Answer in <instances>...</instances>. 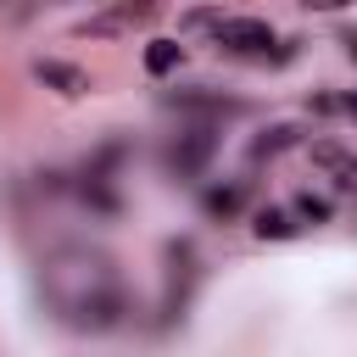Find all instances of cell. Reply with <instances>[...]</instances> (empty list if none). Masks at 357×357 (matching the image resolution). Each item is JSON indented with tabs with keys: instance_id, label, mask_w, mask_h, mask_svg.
<instances>
[{
	"instance_id": "4fadbf2b",
	"label": "cell",
	"mask_w": 357,
	"mask_h": 357,
	"mask_svg": "<svg viewBox=\"0 0 357 357\" xmlns=\"http://www.w3.org/2000/svg\"><path fill=\"white\" fill-rule=\"evenodd\" d=\"M335 112H346V117H357V89H346V95H335Z\"/></svg>"
},
{
	"instance_id": "7a4b0ae2",
	"label": "cell",
	"mask_w": 357,
	"mask_h": 357,
	"mask_svg": "<svg viewBox=\"0 0 357 357\" xmlns=\"http://www.w3.org/2000/svg\"><path fill=\"white\" fill-rule=\"evenodd\" d=\"M218 50L240 56V61H262V67H284L296 61V39H279V28L268 17H245V11H223L218 28L206 33Z\"/></svg>"
},
{
	"instance_id": "7c38bea8",
	"label": "cell",
	"mask_w": 357,
	"mask_h": 357,
	"mask_svg": "<svg viewBox=\"0 0 357 357\" xmlns=\"http://www.w3.org/2000/svg\"><path fill=\"white\" fill-rule=\"evenodd\" d=\"M184 67V45L178 39H151L145 45V73L151 78H167V73H178Z\"/></svg>"
},
{
	"instance_id": "30bf717a",
	"label": "cell",
	"mask_w": 357,
	"mask_h": 357,
	"mask_svg": "<svg viewBox=\"0 0 357 357\" xmlns=\"http://www.w3.org/2000/svg\"><path fill=\"white\" fill-rule=\"evenodd\" d=\"M251 234H257V240H296L301 223L290 218V206H257V212H251Z\"/></svg>"
},
{
	"instance_id": "8fae6325",
	"label": "cell",
	"mask_w": 357,
	"mask_h": 357,
	"mask_svg": "<svg viewBox=\"0 0 357 357\" xmlns=\"http://www.w3.org/2000/svg\"><path fill=\"white\" fill-rule=\"evenodd\" d=\"M284 206H290V218H296L301 229H318V223L335 218V201H329V195H312V190H296Z\"/></svg>"
},
{
	"instance_id": "277c9868",
	"label": "cell",
	"mask_w": 357,
	"mask_h": 357,
	"mask_svg": "<svg viewBox=\"0 0 357 357\" xmlns=\"http://www.w3.org/2000/svg\"><path fill=\"white\" fill-rule=\"evenodd\" d=\"M162 106L178 112L184 123H206V128H223V117H245V112H251L240 95H223V89H212V84H178V89L162 95Z\"/></svg>"
},
{
	"instance_id": "9c48e42d",
	"label": "cell",
	"mask_w": 357,
	"mask_h": 357,
	"mask_svg": "<svg viewBox=\"0 0 357 357\" xmlns=\"http://www.w3.org/2000/svg\"><path fill=\"white\" fill-rule=\"evenodd\" d=\"M151 17H156V6H112V11L84 17V33H123V28H139Z\"/></svg>"
},
{
	"instance_id": "3957f363",
	"label": "cell",
	"mask_w": 357,
	"mask_h": 357,
	"mask_svg": "<svg viewBox=\"0 0 357 357\" xmlns=\"http://www.w3.org/2000/svg\"><path fill=\"white\" fill-rule=\"evenodd\" d=\"M218 145H223V128H206V123H184V128H173L167 145H162V167H167V178L195 184V178L212 167Z\"/></svg>"
},
{
	"instance_id": "ba28073f",
	"label": "cell",
	"mask_w": 357,
	"mask_h": 357,
	"mask_svg": "<svg viewBox=\"0 0 357 357\" xmlns=\"http://www.w3.org/2000/svg\"><path fill=\"white\" fill-rule=\"evenodd\" d=\"M67 190H73L95 218H117V212H123V195H117V184H112V178H95V173H84V167H78V178H73Z\"/></svg>"
},
{
	"instance_id": "5b68a950",
	"label": "cell",
	"mask_w": 357,
	"mask_h": 357,
	"mask_svg": "<svg viewBox=\"0 0 357 357\" xmlns=\"http://www.w3.org/2000/svg\"><path fill=\"white\" fill-rule=\"evenodd\" d=\"M201 212L212 223H240L251 212V178H218L201 190Z\"/></svg>"
},
{
	"instance_id": "8992f818",
	"label": "cell",
	"mask_w": 357,
	"mask_h": 357,
	"mask_svg": "<svg viewBox=\"0 0 357 357\" xmlns=\"http://www.w3.org/2000/svg\"><path fill=\"white\" fill-rule=\"evenodd\" d=\"M33 78L45 84V89H56V95H89V73L78 67V61H61V56H39L33 61Z\"/></svg>"
},
{
	"instance_id": "6da1fadb",
	"label": "cell",
	"mask_w": 357,
	"mask_h": 357,
	"mask_svg": "<svg viewBox=\"0 0 357 357\" xmlns=\"http://www.w3.org/2000/svg\"><path fill=\"white\" fill-rule=\"evenodd\" d=\"M39 296L50 307V318L78 329V335H112L134 312V301L117 279V262L84 240H61L39 262Z\"/></svg>"
},
{
	"instance_id": "52a82bcc",
	"label": "cell",
	"mask_w": 357,
	"mask_h": 357,
	"mask_svg": "<svg viewBox=\"0 0 357 357\" xmlns=\"http://www.w3.org/2000/svg\"><path fill=\"white\" fill-rule=\"evenodd\" d=\"M296 145H307V128L301 123H268V128H257V139L245 145V156L251 162H273V156H284Z\"/></svg>"
}]
</instances>
